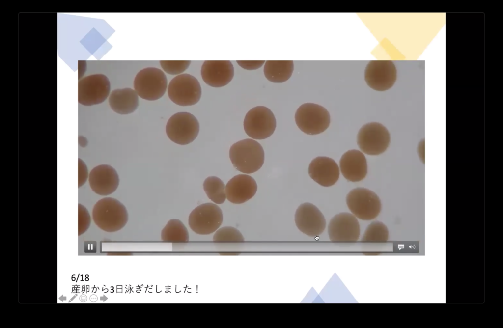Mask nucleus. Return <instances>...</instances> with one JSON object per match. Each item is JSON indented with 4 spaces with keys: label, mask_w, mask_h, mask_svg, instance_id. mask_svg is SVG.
<instances>
[{
    "label": "nucleus",
    "mask_w": 503,
    "mask_h": 328,
    "mask_svg": "<svg viewBox=\"0 0 503 328\" xmlns=\"http://www.w3.org/2000/svg\"><path fill=\"white\" fill-rule=\"evenodd\" d=\"M244 129L252 138L264 139L270 137L276 128V120L272 111L265 106L251 109L244 120Z\"/></svg>",
    "instance_id": "obj_8"
},
{
    "label": "nucleus",
    "mask_w": 503,
    "mask_h": 328,
    "mask_svg": "<svg viewBox=\"0 0 503 328\" xmlns=\"http://www.w3.org/2000/svg\"><path fill=\"white\" fill-rule=\"evenodd\" d=\"M203 190L207 197L214 203L221 204L226 199L225 185L223 181L216 176H209L204 180Z\"/></svg>",
    "instance_id": "obj_23"
},
{
    "label": "nucleus",
    "mask_w": 503,
    "mask_h": 328,
    "mask_svg": "<svg viewBox=\"0 0 503 328\" xmlns=\"http://www.w3.org/2000/svg\"><path fill=\"white\" fill-rule=\"evenodd\" d=\"M229 158L233 166L245 174L258 171L264 162V151L261 144L247 138L234 143L229 149Z\"/></svg>",
    "instance_id": "obj_2"
},
{
    "label": "nucleus",
    "mask_w": 503,
    "mask_h": 328,
    "mask_svg": "<svg viewBox=\"0 0 503 328\" xmlns=\"http://www.w3.org/2000/svg\"><path fill=\"white\" fill-rule=\"evenodd\" d=\"M109 103L111 109L116 113L130 114L138 107V95L135 90L130 88L115 89L109 96Z\"/></svg>",
    "instance_id": "obj_20"
},
{
    "label": "nucleus",
    "mask_w": 503,
    "mask_h": 328,
    "mask_svg": "<svg viewBox=\"0 0 503 328\" xmlns=\"http://www.w3.org/2000/svg\"><path fill=\"white\" fill-rule=\"evenodd\" d=\"M91 216L87 209L81 204H78V235L85 232L91 224Z\"/></svg>",
    "instance_id": "obj_27"
},
{
    "label": "nucleus",
    "mask_w": 503,
    "mask_h": 328,
    "mask_svg": "<svg viewBox=\"0 0 503 328\" xmlns=\"http://www.w3.org/2000/svg\"><path fill=\"white\" fill-rule=\"evenodd\" d=\"M168 80L162 70L147 67L139 71L134 81V87L138 96L149 101L156 100L165 93Z\"/></svg>",
    "instance_id": "obj_3"
},
{
    "label": "nucleus",
    "mask_w": 503,
    "mask_h": 328,
    "mask_svg": "<svg viewBox=\"0 0 503 328\" xmlns=\"http://www.w3.org/2000/svg\"><path fill=\"white\" fill-rule=\"evenodd\" d=\"M223 220L221 209L216 204L206 203L192 210L189 216L188 223L196 234L209 235L218 230Z\"/></svg>",
    "instance_id": "obj_10"
},
{
    "label": "nucleus",
    "mask_w": 503,
    "mask_h": 328,
    "mask_svg": "<svg viewBox=\"0 0 503 328\" xmlns=\"http://www.w3.org/2000/svg\"><path fill=\"white\" fill-rule=\"evenodd\" d=\"M295 222L298 229L310 237H317L324 231L325 218L314 205L310 203L301 204L295 214Z\"/></svg>",
    "instance_id": "obj_14"
},
{
    "label": "nucleus",
    "mask_w": 503,
    "mask_h": 328,
    "mask_svg": "<svg viewBox=\"0 0 503 328\" xmlns=\"http://www.w3.org/2000/svg\"><path fill=\"white\" fill-rule=\"evenodd\" d=\"M213 240L216 242H242L244 241V238L236 228L225 226L217 230Z\"/></svg>",
    "instance_id": "obj_25"
},
{
    "label": "nucleus",
    "mask_w": 503,
    "mask_h": 328,
    "mask_svg": "<svg viewBox=\"0 0 503 328\" xmlns=\"http://www.w3.org/2000/svg\"><path fill=\"white\" fill-rule=\"evenodd\" d=\"M234 74L233 64L229 60H206L201 68L203 81L213 87H221L228 84Z\"/></svg>",
    "instance_id": "obj_16"
},
{
    "label": "nucleus",
    "mask_w": 503,
    "mask_h": 328,
    "mask_svg": "<svg viewBox=\"0 0 503 328\" xmlns=\"http://www.w3.org/2000/svg\"><path fill=\"white\" fill-rule=\"evenodd\" d=\"M166 133L173 142L187 145L193 142L199 131V123L194 115L187 112L173 114L168 120Z\"/></svg>",
    "instance_id": "obj_11"
},
{
    "label": "nucleus",
    "mask_w": 503,
    "mask_h": 328,
    "mask_svg": "<svg viewBox=\"0 0 503 328\" xmlns=\"http://www.w3.org/2000/svg\"><path fill=\"white\" fill-rule=\"evenodd\" d=\"M238 65L243 69L252 70L260 68L265 60H237Z\"/></svg>",
    "instance_id": "obj_29"
},
{
    "label": "nucleus",
    "mask_w": 503,
    "mask_h": 328,
    "mask_svg": "<svg viewBox=\"0 0 503 328\" xmlns=\"http://www.w3.org/2000/svg\"><path fill=\"white\" fill-rule=\"evenodd\" d=\"M293 69L292 60H267L264 66V74L268 81L282 83L291 77Z\"/></svg>",
    "instance_id": "obj_21"
},
{
    "label": "nucleus",
    "mask_w": 503,
    "mask_h": 328,
    "mask_svg": "<svg viewBox=\"0 0 503 328\" xmlns=\"http://www.w3.org/2000/svg\"><path fill=\"white\" fill-rule=\"evenodd\" d=\"M190 60H161L160 64L165 72L171 75H177L184 72L189 66Z\"/></svg>",
    "instance_id": "obj_26"
},
{
    "label": "nucleus",
    "mask_w": 503,
    "mask_h": 328,
    "mask_svg": "<svg viewBox=\"0 0 503 328\" xmlns=\"http://www.w3.org/2000/svg\"><path fill=\"white\" fill-rule=\"evenodd\" d=\"M418 153L420 159L424 162V141L423 140L419 142L418 146Z\"/></svg>",
    "instance_id": "obj_30"
},
{
    "label": "nucleus",
    "mask_w": 503,
    "mask_h": 328,
    "mask_svg": "<svg viewBox=\"0 0 503 328\" xmlns=\"http://www.w3.org/2000/svg\"><path fill=\"white\" fill-rule=\"evenodd\" d=\"M89 173L87 166L81 159H78V188L84 185L88 179Z\"/></svg>",
    "instance_id": "obj_28"
},
{
    "label": "nucleus",
    "mask_w": 503,
    "mask_h": 328,
    "mask_svg": "<svg viewBox=\"0 0 503 328\" xmlns=\"http://www.w3.org/2000/svg\"><path fill=\"white\" fill-rule=\"evenodd\" d=\"M88 182L93 192L100 195H108L114 192L119 184L116 170L108 164L94 167L89 173Z\"/></svg>",
    "instance_id": "obj_15"
},
{
    "label": "nucleus",
    "mask_w": 503,
    "mask_h": 328,
    "mask_svg": "<svg viewBox=\"0 0 503 328\" xmlns=\"http://www.w3.org/2000/svg\"><path fill=\"white\" fill-rule=\"evenodd\" d=\"M168 93L175 104L182 106H192L199 101L201 88L196 78L188 74H182L171 80Z\"/></svg>",
    "instance_id": "obj_6"
},
{
    "label": "nucleus",
    "mask_w": 503,
    "mask_h": 328,
    "mask_svg": "<svg viewBox=\"0 0 503 328\" xmlns=\"http://www.w3.org/2000/svg\"><path fill=\"white\" fill-rule=\"evenodd\" d=\"M92 218L100 229L107 232H114L125 226L128 220V213L125 206L117 199L105 197L94 205Z\"/></svg>",
    "instance_id": "obj_1"
},
{
    "label": "nucleus",
    "mask_w": 503,
    "mask_h": 328,
    "mask_svg": "<svg viewBox=\"0 0 503 328\" xmlns=\"http://www.w3.org/2000/svg\"><path fill=\"white\" fill-rule=\"evenodd\" d=\"M390 143L387 129L378 122H370L362 127L357 135V144L361 150L369 155L384 152Z\"/></svg>",
    "instance_id": "obj_7"
},
{
    "label": "nucleus",
    "mask_w": 503,
    "mask_h": 328,
    "mask_svg": "<svg viewBox=\"0 0 503 328\" xmlns=\"http://www.w3.org/2000/svg\"><path fill=\"white\" fill-rule=\"evenodd\" d=\"M310 177L323 187L334 185L339 177V168L332 158L319 156L313 159L308 169Z\"/></svg>",
    "instance_id": "obj_18"
},
{
    "label": "nucleus",
    "mask_w": 503,
    "mask_h": 328,
    "mask_svg": "<svg viewBox=\"0 0 503 328\" xmlns=\"http://www.w3.org/2000/svg\"><path fill=\"white\" fill-rule=\"evenodd\" d=\"M161 239L164 242L182 243L189 240V234L184 224L178 219H171L161 231Z\"/></svg>",
    "instance_id": "obj_22"
},
{
    "label": "nucleus",
    "mask_w": 503,
    "mask_h": 328,
    "mask_svg": "<svg viewBox=\"0 0 503 328\" xmlns=\"http://www.w3.org/2000/svg\"><path fill=\"white\" fill-rule=\"evenodd\" d=\"M298 128L310 135L324 132L329 126L330 115L328 110L318 104L307 103L301 105L295 114Z\"/></svg>",
    "instance_id": "obj_5"
},
{
    "label": "nucleus",
    "mask_w": 503,
    "mask_h": 328,
    "mask_svg": "<svg viewBox=\"0 0 503 328\" xmlns=\"http://www.w3.org/2000/svg\"><path fill=\"white\" fill-rule=\"evenodd\" d=\"M347 205L356 218L364 220L376 218L381 210L379 197L373 191L364 188H356L346 195Z\"/></svg>",
    "instance_id": "obj_4"
},
{
    "label": "nucleus",
    "mask_w": 503,
    "mask_h": 328,
    "mask_svg": "<svg viewBox=\"0 0 503 328\" xmlns=\"http://www.w3.org/2000/svg\"><path fill=\"white\" fill-rule=\"evenodd\" d=\"M328 233L330 240L334 242H354L360 235V224L352 214L342 212L330 220Z\"/></svg>",
    "instance_id": "obj_13"
},
{
    "label": "nucleus",
    "mask_w": 503,
    "mask_h": 328,
    "mask_svg": "<svg viewBox=\"0 0 503 328\" xmlns=\"http://www.w3.org/2000/svg\"><path fill=\"white\" fill-rule=\"evenodd\" d=\"M389 239L387 227L380 221H373L366 227L361 241L364 242H386Z\"/></svg>",
    "instance_id": "obj_24"
},
{
    "label": "nucleus",
    "mask_w": 503,
    "mask_h": 328,
    "mask_svg": "<svg viewBox=\"0 0 503 328\" xmlns=\"http://www.w3.org/2000/svg\"><path fill=\"white\" fill-rule=\"evenodd\" d=\"M257 185L255 180L247 174H238L226 184L225 193L226 199L234 204H242L251 199L256 193Z\"/></svg>",
    "instance_id": "obj_17"
},
{
    "label": "nucleus",
    "mask_w": 503,
    "mask_h": 328,
    "mask_svg": "<svg viewBox=\"0 0 503 328\" xmlns=\"http://www.w3.org/2000/svg\"><path fill=\"white\" fill-rule=\"evenodd\" d=\"M339 166L342 175L351 182L360 181L367 173L366 159L358 150H350L343 154L339 161Z\"/></svg>",
    "instance_id": "obj_19"
},
{
    "label": "nucleus",
    "mask_w": 503,
    "mask_h": 328,
    "mask_svg": "<svg viewBox=\"0 0 503 328\" xmlns=\"http://www.w3.org/2000/svg\"><path fill=\"white\" fill-rule=\"evenodd\" d=\"M78 143L81 147L84 148L87 146L88 141L85 137L80 136L78 138Z\"/></svg>",
    "instance_id": "obj_31"
},
{
    "label": "nucleus",
    "mask_w": 503,
    "mask_h": 328,
    "mask_svg": "<svg viewBox=\"0 0 503 328\" xmlns=\"http://www.w3.org/2000/svg\"><path fill=\"white\" fill-rule=\"evenodd\" d=\"M397 78V71L391 60H372L367 65L364 79L367 84L377 91L391 88Z\"/></svg>",
    "instance_id": "obj_12"
},
{
    "label": "nucleus",
    "mask_w": 503,
    "mask_h": 328,
    "mask_svg": "<svg viewBox=\"0 0 503 328\" xmlns=\"http://www.w3.org/2000/svg\"><path fill=\"white\" fill-rule=\"evenodd\" d=\"M110 89L109 80L105 75L85 76L78 82V102L85 106L101 104L108 97Z\"/></svg>",
    "instance_id": "obj_9"
}]
</instances>
